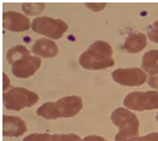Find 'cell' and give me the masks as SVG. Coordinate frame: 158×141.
<instances>
[{
	"instance_id": "cell-1",
	"label": "cell",
	"mask_w": 158,
	"mask_h": 141,
	"mask_svg": "<svg viewBox=\"0 0 158 141\" xmlns=\"http://www.w3.org/2000/svg\"><path fill=\"white\" fill-rule=\"evenodd\" d=\"M83 109V99L77 95L63 96L56 101H47L37 110V115L48 120L58 118H73Z\"/></svg>"
},
{
	"instance_id": "cell-2",
	"label": "cell",
	"mask_w": 158,
	"mask_h": 141,
	"mask_svg": "<svg viewBox=\"0 0 158 141\" xmlns=\"http://www.w3.org/2000/svg\"><path fill=\"white\" fill-rule=\"evenodd\" d=\"M7 61L11 63V72L17 78H28L33 75L41 67V58L31 56L30 51L23 46H15L6 53Z\"/></svg>"
},
{
	"instance_id": "cell-3",
	"label": "cell",
	"mask_w": 158,
	"mask_h": 141,
	"mask_svg": "<svg viewBox=\"0 0 158 141\" xmlns=\"http://www.w3.org/2000/svg\"><path fill=\"white\" fill-rule=\"evenodd\" d=\"M79 64L85 69H105L115 64L112 48L105 41H95L79 57Z\"/></svg>"
},
{
	"instance_id": "cell-4",
	"label": "cell",
	"mask_w": 158,
	"mask_h": 141,
	"mask_svg": "<svg viewBox=\"0 0 158 141\" xmlns=\"http://www.w3.org/2000/svg\"><path fill=\"white\" fill-rule=\"evenodd\" d=\"M112 124L120 129L115 136V141H127L135 137L139 131L138 118L126 108H117L110 116Z\"/></svg>"
},
{
	"instance_id": "cell-5",
	"label": "cell",
	"mask_w": 158,
	"mask_h": 141,
	"mask_svg": "<svg viewBox=\"0 0 158 141\" xmlns=\"http://www.w3.org/2000/svg\"><path fill=\"white\" fill-rule=\"evenodd\" d=\"M4 106L10 110H21L23 108H30L38 101V95L26 88L16 87L6 90L2 95Z\"/></svg>"
},
{
	"instance_id": "cell-6",
	"label": "cell",
	"mask_w": 158,
	"mask_h": 141,
	"mask_svg": "<svg viewBox=\"0 0 158 141\" xmlns=\"http://www.w3.org/2000/svg\"><path fill=\"white\" fill-rule=\"evenodd\" d=\"M123 105L127 109L136 111L158 109V92L157 90L132 92L125 96Z\"/></svg>"
},
{
	"instance_id": "cell-7",
	"label": "cell",
	"mask_w": 158,
	"mask_h": 141,
	"mask_svg": "<svg viewBox=\"0 0 158 141\" xmlns=\"http://www.w3.org/2000/svg\"><path fill=\"white\" fill-rule=\"evenodd\" d=\"M31 27L35 32L47 36L53 40L60 38L64 35V32L68 30V25L63 20L52 19V17H47V16L36 17L32 21Z\"/></svg>"
},
{
	"instance_id": "cell-8",
	"label": "cell",
	"mask_w": 158,
	"mask_h": 141,
	"mask_svg": "<svg viewBox=\"0 0 158 141\" xmlns=\"http://www.w3.org/2000/svg\"><path fill=\"white\" fill-rule=\"evenodd\" d=\"M112 79L121 85L137 87L147 80V74L141 68H117L112 72Z\"/></svg>"
},
{
	"instance_id": "cell-9",
	"label": "cell",
	"mask_w": 158,
	"mask_h": 141,
	"mask_svg": "<svg viewBox=\"0 0 158 141\" xmlns=\"http://www.w3.org/2000/svg\"><path fill=\"white\" fill-rule=\"evenodd\" d=\"M2 25L5 30L12 32H22L28 30L32 22H30L28 17L16 11H5L2 15Z\"/></svg>"
},
{
	"instance_id": "cell-10",
	"label": "cell",
	"mask_w": 158,
	"mask_h": 141,
	"mask_svg": "<svg viewBox=\"0 0 158 141\" xmlns=\"http://www.w3.org/2000/svg\"><path fill=\"white\" fill-rule=\"evenodd\" d=\"M27 127L26 124L22 119L19 116H9L4 115L2 118V134L4 136H10V137H17L26 132Z\"/></svg>"
},
{
	"instance_id": "cell-11",
	"label": "cell",
	"mask_w": 158,
	"mask_h": 141,
	"mask_svg": "<svg viewBox=\"0 0 158 141\" xmlns=\"http://www.w3.org/2000/svg\"><path fill=\"white\" fill-rule=\"evenodd\" d=\"M32 53H35V56H37V57L51 58V57L57 56L58 47L49 38H38L35 41V43L32 46Z\"/></svg>"
},
{
	"instance_id": "cell-12",
	"label": "cell",
	"mask_w": 158,
	"mask_h": 141,
	"mask_svg": "<svg viewBox=\"0 0 158 141\" xmlns=\"http://www.w3.org/2000/svg\"><path fill=\"white\" fill-rule=\"evenodd\" d=\"M23 141H83L75 134H46L33 132L23 139Z\"/></svg>"
},
{
	"instance_id": "cell-13",
	"label": "cell",
	"mask_w": 158,
	"mask_h": 141,
	"mask_svg": "<svg viewBox=\"0 0 158 141\" xmlns=\"http://www.w3.org/2000/svg\"><path fill=\"white\" fill-rule=\"evenodd\" d=\"M146 46H147V36L141 32L131 33L125 40V43H123V47L128 53H137L142 51Z\"/></svg>"
},
{
	"instance_id": "cell-14",
	"label": "cell",
	"mask_w": 158,
	"mask_h": 141,
	"mask_svg": "<svg viewBox=\"0 0 158 141\" xmlns=\"http://www.w3.org/2000/svg\"><path fill=\"white\" fill-rule=\"evenodd\" d=\"M142 68L148 74H158V49H151L143 54Z\"/></svg>"
},
{
	"instance_id": "cell-15",
	"label": "cell",
	"mask_w": 158,
	"mask_h": 141,
	"mask_svg": "<svg viewBox=\"0 0 158 141\" xmlns=\"http://www.w3.org/2000/svg\"><path fill=\"white\" fill-rule=\"evenodd\" d=\"M44 9L43 2H23L22 4V10L27 15H36L40 14Z\"/></svg>"
},
{
	"instance_id": "cell-16",
	"label": "cell",
	"mask_w": 158,
	"mask_h": 141,
	"mask_svg": "<svg viewBox=\"0 0 158 141\" xmlns=\"http://www.w3.org/2000/svg\"><path fill=\"white\" fill-rule=\"evenodd\" d=\"M148 38L156 43H158V20L154 21L148 28Z\"/></svg>"
},
{
	"instance_id": "cell-17",
	"label": "cell",
	"mask_w": 158,
	"mask_h": 141,
	"mask_svg": "<svg viewBox=\"0 0 158 141\" xmlns=\"http://www.w3.org/2000/svg\"><path fill=\"white\" fill-rule=\"evenodd\" d=\"M127 141H158V132H151V134L144 135V136L132 137Z\"/></svg>"
},
{
	"instance_id": "cell-18",
	"label": "cell",
	"mask_w": 158,
	"mask_h": 141,
	"mask_svg": "<svg viewBox=\"0 0 158 141\" xmlns=\"http://www.w3.org/2000/svg\"><path fill=\"white\" fill-rule=\"evenodd\" d=\"M148 85L152 87L153 89H157L158 90V74L152 75L151 78H148Z\"/></svg>"
},
{
	"instance_id": "cell-19",
	"label": "cell",
	"mask_w": 158,
	"mask_h": 141,
	"mask_svg": "<svg viewBox=\"0 0 158 141\" xmlns=\"http://www.w3.org/2000/svg\"><path fill=\"white\" fill-rule=\"evenodd\" d=\"M83 141H107L105 140L104 137L101 136H96V135H89V136H85L83 139Z\"/></svg>"
},
{
	"instance_id": "cell-20",
	"label": "cell",
	"mask_w": 158,
	"mask_h": 141,
	"mask_svg": "<svg viewBox=\"0 0 158 141\" xmlns=\"http://www.w3.org/2000/svg\"><path fill=\"white\" fill-rule=\"evenodd\" d=\"M86 7L91 9V10H101L105 7V4H100V5H93V4H86Z\"/></svg>"
},
{
	"instance_id": "cell-21",
	"label": "cell",
	"mask_w": 158,
	"mask_h": 141,
	"mask_svg": "<svg viewBox=\"0 0 158 141\" xmlns=\"http://www.w3.org/2000/svg\"><path fill=\"white\" fill-rule=\"evenodd\" d=\"M4 82H5V83H4V90L6 92V88H7L9 83H10V82H9V78H7V75H6V74H4Z\"/></svg>"
},
{
	"instance_id": "cell-22",
	"label": "cell",
	"mask_w": 158,
	"mask_h": 141,
	"mask_svg": "<svg viewBox=\"0 0 158 141\" xmlns=\"http://www.w3.org/2000/svg\"><path fill=\"white\" fill-rule=\"evenodd\" d=\"M156 120H157V121H158V114H157V116H156Z\"/></svg>"
}]
</instances>
